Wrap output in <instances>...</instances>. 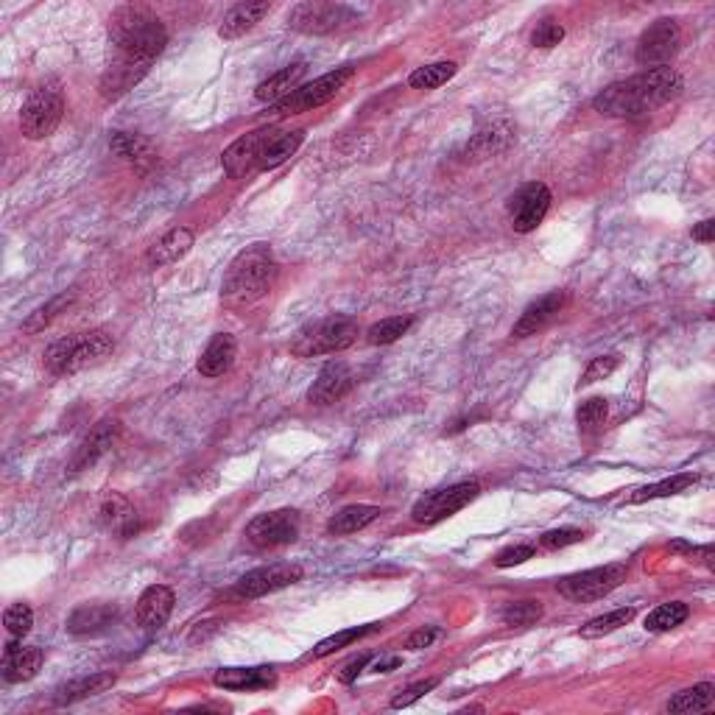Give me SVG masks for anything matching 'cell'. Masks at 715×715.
<instances>
[{
  "label": "cell",
  "mask_w": 715,
  "mask_h": 715,
  "mask_svg": "<svg viewBox=\"0 0 715 715\" xmlns=\"http://www.w3.org/2000/svg\"><path fill=\"white\" fill-rule=\"evenodd\" d=\"M682 76L674 68L662 65V68H648L637 76L615 81L607 90L593 98L595 112L609 115V118H640L651 109L662 107L668 101H674L682 93Z\"/></svg>",
  "instance_id": "cell-1"
},
{
  "label": "cell",
  "mask_w": 715,
  "mask_h": 715,
  "mask_svg": "<svg viewBox=\"0 0 715 715\" xmlns=\"http://www.w3.org/2000/svg\"><path fill=\"white\" fill-rule=\"evenodd\" d=\"M109 42H112V59H123L132 65L151 68V62L165 51L168 45V31L154 17L140 6H123L112 14L109 20Z\"/></svg>",
  "instance_id": "cell-2"
},
{
  "label": "cell",
  "mask_w": 715,
  "mask_h": 715,
  "mask_svg": "<svg viewBox=\"0 0 715 715\" xmlns=\"http://www.w3.org/2000/svg\"><path fill=\"white\" fill-rule=\"evenodd\" d=\"M277 274L280 266L269 243H252L230 263L221 283V297L230 305H252L274 288Z\"/></svg>",
  "instance_id": "cell-3"
},
{
  "label": "cell",
  "mask_w": 715,
  "mask_h": 715,
  "mask_svg": "<svg viewBox=\"0 0 715 715\" xmlns=\"http://www.w3.org/2000/svg\"><path fill=\"white\" fill-rule=\"evenodd\" d=\"M115 350V338L107 330H90L76 336L59 338L45 352V366L54 375H76L81 369L101 364Z\"/></svg>",
  "instance_id": "cell-4"
},
{
  "label": "cell",
  "mask_w": 715,
  "mask_h": 715,
  "mask_svg": "<svg viewBox=\"0 0 715 715\" xmlns=\"http://www.w3.org/2000/svg\"><path fill=\"white\" fill-rule=\"evenodd\" d=\"M358 338V322L352 316H327L319 322L308 324L305 330H299L291 352L299 358H313V355H330V352H344L355 344Z\"/></svg>",
  "instance_id": "cell-5"
},
{
  "label": "cell",
  "mask_w": 715,
  "mask_h": 715,
  "mask_svg": "<svg viewBox=\"0 0 715 715\" xmlns=\"http://www.w3.org/2000/svg\"><path fill=\"white\" fill-rule=\"evenodd\" d=\"M358 23V14L352 12L350 6L344 3H319V0H308V3H299L288 14V26L299 31V34H313V37H322V34H333L341 28Z\"/></svg>",
  "instance_id": "cell-6"
},
{
  "label": "cell",
  "mask_w": 715,
  "mask_h": 715,
  "mask_svg": "<svg viewBox=\"0 0 715 715\" xmlns=\"http://www.w3.org/2000/svg\"><path fill=\"white\" fill-rule=\"evenodd\" d=\"M478 492H481V486L475 484V481H461V484L436 489V492H428V495H422L414 503L411 517L419 526H436V523H442L447 517L461 512L464 506H470L478 498Z\"/></svg>",
  "instance_id": "cell-7"
},
{
  "label": "cell",
  "mask_w": 715,
  "mask_h": 715,
  "mask_svg": "<svg viewBox=\"0 0 715 715\" xmlns=\"http://www.w3.org/2000/svg\"><path fill=\"white\" fill-rule=\"evenodd\" d=\"M352 68H336L330 73H324L319 79L308 81L297 87L291 95H285L283 101L271 104V115H299V112H308V109H316L327 104L330 98H336V93L352 79Z\"/></svg>",
  "instance_id": "cell-8"
},
{
  "label": "cell",
  "mask_w": 715,
  "mask_h": 715,
  "mask_svg": "<svg viewBox=\"0 0 715 715\" xmlns=\"http://www.w3.org/2000/svg\"><path fill=\"white\" fill-rule=\"evenodd\" d=\"M65 112V98L56 87H37L23 104L20 112V132L28 140H42V137L54 135L56 126L62 121Z\"/></svg>",
  "instance_id": "cell-9"
},
{
  "label": "cell",
  "mask_w": 715,
  "mask_h": 715,
  "mask_svg": "<svg viewBox=\"0 0 715 715\" xmlns=\"http://www.w3.org/2000/svg\"><path fill=\"white\" fill-rule=\"evenodd\" d=\"M623 579H626V565H604L567 576L556 584V590L559 595H565L567 601L590 604V601H598L612 593L615 587H621Z\"/></svg>",
  "instance_id": "cell-10"
},
{
  "label": "cell",
  "mask_w": 715,
  "mask_h": 715,
  "mask_svg": "<svg viewBox=\"0 0 715 715\" xmlns=\"http://www.w3.org/2000/svg\"><path fill=\"white\" fill-rule=\"evenodd\" d=\"M682 45V28L674 17H660L640 34L635 59L648 68H662Z\"/></svg>",
  "instance_id": "cell-11"
},
{
  "label": "cell",
  "mask_w": 715,
  "mask_h": 715,
  "mask_svg": "<svg viewBox=\"0 0 715 715\" xmlns=\"http://www.w3.org/2000/svg\"><path fill=\"white\" fill-rule=\"evenodd\" d=\"M302 579V567L291 565V562H277V565H263L249 570L246 576L235 581L232 595L241 601H252V598H263V595L285 590L291 584H297Z\"/></svg>",
  "instance_id": "cell-12"
},
{
  "label": "cell",
  "mask_w": 715,
  "mask_h": 715,
  "mask_svg": "<svg viewBox=\"0 0 715 715\" xmlns=\"http://www.w3.org/2000/svg\"><path fill=\"white\" fill-rule=\"evenodd\" d=\"M299 537V514L294 509H277V512L257 514L246 526V540L260 551L291 545Z\"/></svg>",
  "instance_id": "cell-13"
},
{
  "label": "cell",
  "mask_w": 715,
  "mask_h": 715,
  "mask_svg": "<svg viewBox=\"0 0 715 715\" xmlns=\"http://www.w3.org/2000/svg\"><path fill=\"white\" fill-rule=\"evenodd\" d=\"M548 207H551V190L542 182H531L514 193L509 199V216H512L514 232L528 235L542 224V218L548 216Z\"/></svg>",
  "instance_id": "cell-14"
},
{
  "label": "cell",
  "mask_w": 715,
  "mask_h": 715,
  "mask_svg": "<svg viewBox=\"0 0 715 715\" xmlns=\"http://www.w3.org/2000/svg\"><path fill=\"white\" fill-rule=\"evenodd\" d=\"M274 132H277V129L263 126V129H255V132H249V135L238 137L230 149L221 154V165H224L227 176H230V179H241V176L257 171L260 157H263V149H266V143H269V137L274 135Z\"/></svg>",
  "instance_id": "cell-15"
},
{
  "label": "cell",
  "mask_w": 715,
  "mask_h": 715,
  "mask_svg": "<svg viewBox=\"0 0 715 715\" xmlns=\"http://www.w3.org/2000/svg\"><path fill=\"white\" fill-rule=\"evenodd\" d=\"M118 431H121L118 419H101L93 431L81 439V445L76 447V453H73V459L68 464V473H84L101 456H107L109 447L115 445V439H118Z\"/></svg>",
  "instance_id": "cell-16"
},
{
  "label": "cell",
  "mask_w": 715,
  "mask_h": 715,
  "mask_svg": "<svg viewBox=\"0 0 715 715\" xmlns=\"http://www.w3.org/2000/svg\"><path fill=\"white\" fill-rule=\"evenodd\" d=\"M352 386H355V372L350 366L344 361H330L327 366H322L319 378L313 380V386L308 389V403L333 405L344 394H350Z\"/></svg>",
  "instance_id": "cell-17"
},
{
  "label": "cell",
  "mask_w": 715,
  "mask_h": 715,
  "mask_svg": "<svg viewBox=\"0 0 715 715\" xmlns=\"http://www.w3.org/2000/svg\"><path fill=\"white\" fill-rule=\"evenodd\" d=\"M174 590L165 587V584H151L149 590H143V595L137 598V626H143L146 632H157L162 629L171 612H174Z\"/></svg>",
  "instance_id": "cell-18"
},
{
  "label": "cell",
  "mask_w": 715,
  "mask_h": 715,
  "mask_svg": "<svg viewBox=\"0 0 715 715\" xmlns=\"http://www.w3.org/2000/svg\"><path fill=\"white\" fill-rule=\"evenodd\" d=\"M565 299H567L565 291H551V294H545V297L534 299L526 311L520 313V319L514 322L512 336L514 338L537 336L540 330H545V327L559 316V311L565 308Z\"/></svg>",
  "instance_id": "cell-19"
},
{
  "label": "cell",
  "mask_w": 715,
  "mask_h": 715,
  "mask_svg": "<svg viewBox=\"0 0 715 715\" xmlns=\"http://www.w3.org/2000/svg\"><path fill=\"white\" fill-rule=\"evenodd\" d=\"M118 621L115 604H81L70 612L68 632L76 637H95L109 632Z\"/></svg>",
  "instance_id": "cell-20"
},
{
  "label": "cell",
  "mask_w": 715,
  "mask_h": 715,
  "mask_svg": "<svg viewBox=\"0 0 715 715\" xmlns=\"http://www.w3.org/2000/svg\"><path fill=\"white\" fill-rule=\"evenodd\" d=\"M42 665V651L34 646H17V643H9L6 651H3V662H0V671H3V679L9 685H17V682H28L34 679L37 671Z\"/></svg>",
  "instance_id": "cell-21"
},
{
  "label": "cell",
  "mask_w": 715,
  "mask_h": 715,
  "mask_svg": "<svg viewBox=\"0 0 715 715\" xmlns=\"http://www.w3.org/2000/svg\"><path fill=\"white\" fill-rule=\"evenodd\" d=\"M235 355H238V341L230 333H216L210 338V344L204 347V352L199 355V375L204 378H218L224 375L232 364H235Z\"/></svg>",
  "instance_id": "cell-22"
},
{
  "label": "cell",
  "mask_w": 715,
  "mask_h": 715,
  "mask_svg": "<svg viewBox=\"0 0 715 715\" xmlns=\"http://www.w3.org/2000/svg\"><path fill=\"white\" fill-rule=\"evenodd\" d=\"M269 12H271L269 0L238 3V6H232L230 12L224 14V20H221V26H218V37H221V40H238V37H243L246 31H252V28H255Z\"/></svg>",
  "instance_id": "cell-23"
},
{
  "label": "cell",
  "mask_w": 715,
  "mask_h": 715,
  "mask_svg": "<svg viewBox=\"0 0 715 715\" xmlns=\"http://www.w3.org/2000/svg\"><path fill=\"white\" fill-rule=\"evenodd\" d=\"M146 73H149V68H143V65H132V62H123V59H112L109 68L104 70V76H101L98 90H101V95H104L107 101H115V98H121V95H126L129 90H135Z\"/></svg>",
  "instance_id": "cell-24"
},
{
  "label": "cell",
  "mask_w": 715,
  "mask_h": 715,
  "mask_svg": "<svg viewBox=\"0 0 715 715\" xmlns=\"http://www.w3.org/2000/svg\"><path fill=\"white\" fill-rule=\"evenodd\" d=\"M218 688L224 690H266L277 685V674L274 668H221L213 676Z\"/></svg>",
  "instance_id": "cell-25"
},
{
  "label": "cell",
  "mask_w": 715,
  "mask_h": 715,
  "mask_svg": "<svg viewBox=\"0 0 715 715\" xmlns=\"http://www.w3.org/2000/svg\"><path fill=\"white\" fill-rule=\"evenodd\" d=\"M305 70H308V65L305 62H294V65H288V68L277 70L274 76H269L266 81H260L255 90V98L257 101H263V104H277V101H283L285 95H291L294 90H297V84L302 81V76H305Z\"/></svg>",
  "instance_id": "cell-26"
},
{
  "label": "cell",
  "mask_w": 715,
  "mask_h": 715,
  "mask_svg": "<svg viewBox=\"0 0 715 715\" xmlns=\"http://www.w3.org/2000/svg\"><path fill=\"white\" fill-rule=\"evenodd\" d=\"M193 246V232L188 227H176V230L165 232L160 241L154 243L146 255V263L151 269H160V266H168V263H176L179 257H185Z\"/></svg>",
  "instance_id": "cell-27"
},
{
  "label": "cell",
  "mask_w": 715,
  "mask_h": 715,
  "mask_svg": "<svg viewBox=\"0 0 715 715\" xmlns=\"http://www.w3.org/2000/svg\"><path fill=\"white\" fill-rule=\"evenodd\" d=\"M380 517L378 506H366V503H352L344 506L341 512H336L327 523V531L336 534V537H347V534H358L366 526H372Z\"/></svg>",
  "instance_id": "cell-28"
},
{
  "label": "cell",
  "mask_w": 715,
  "mask_h": 715,
  "mask_svg": "<svg viewBox=\"0 0 715 715\" xmlns=\"http://www.w3.org/2000/svg\"><path fill=\"white\" fill-rule=\"evenodd\" d=\"M302 140H305V132H302V129H294V132H274V135L269 137V143H266V149H263V157H260L257 171H274V168H280L283 162H288L297 154Z\"/></svg>",
  "instance_id": "cell-29"
},
{
  "label": "cell",
  "mask_w": 715,
  "mask_h": 715,
  "mask_svg": "<svg viewBox=\"0 0 715 715\" xmlns=\"http://www.w3.org/2000/svg\"><path fill=\"white\" fill-rule=\"evenodd\" d=\"M101 523L112 531V534H121V537H132V531H137V512L135 506L123 495H109L101 503Z\"/></svg>",
  "instance_id": "cell-30"
},
{
  "label": "cell",
  "mask_w": 715,
  "mask_h": 715,
  "mask_svg": "<svg viewBox=\"0 0 715 715\" xmlns=\"http://www.w3.org/2000/svg\"><path fill=\"white\" fill-rule=\"evenodd\" d=\"M112 685H115V674H109V671L81 676V679H73V682L56 690V704H73L81 702V699H90V696H98Z\"/></svg>",
  "instance_id": "cell-31"
},
{
  "label": "cell",
  "mask_w": 715,
  "mask_h": 715,
  "mask_svg": "<svg viewBox=\"0 0 715 715\" xmlns=\"http://www.w3.org/2000/svg\"><path fill=\"white\" fill-rule=\"evenodd\" d=\"M713 704H715V685L702 682V685H696V688H688L682 690V693H676L674 699L665 704V710H668V713H704V710H710Z\"/></svg>",
  "instance_id": "cell-32"
},
{
  "label": "cell",
  "mask_w": 715,
  "mask_h": 715,
  "mask_svg": "<svg viewBox=\"0 0 715 715\" xmlns=\"http://www.w3.org/2000/svg\"><path fill=\"white\" fill-rule=\"evenodd\" d=\"M696 481H699V475L696 473H679L674 475V478H665V481H660V484L640 486V489H635V492L626 498V503H646V500H654V498H671V495L685 492V489L696 484Z\"/></svg>",
  "instance_id": "cell-33"
},
{
  "label": "cell",
  "mask_w": 715,
  "mask_h": 715,
  "mask_svg": "<svg viewBox=\"0 0 715 715\" xmlns=\"http://www.w3.org/2000/svg\"><path fill=\"white\" fill-rule=\"evenodd\" d=\"M109 146H112V151H115L118 157L135 162L140 168H146V165L154 162V149H151V143L146 137L129 135V132H115L112 140H109Z\"/></svg>",
  "instance_id": "cell-34"
},
{
  "label": "cell",
  "mask_w": 715,
  "mask_h": 715,
  "mask_svg": "<svg viewBox=\"0 0 715 715\" xmlns=\"http://www.w3.org/2000/svg\"><path fill=\"white\" fill-rule=\"evenodd\" d=\"M690 607L682 604V601H668V604H660L657 609H651L646 618V632H671L676 626L688 621Z\"/></svg>",
  "instance_id": "cell-35"
},
{
  "label": "cell",
  "mask_w": 715,
  "mask_h": 715,
  "mask_svg": "<svg viewBox=\"0 0 715 715\" xmlns=\"http://www.w3.org/2000/svg\"><path fill=\"white\" fill-rule=\"evenodd\" d=\"M456 73H459L456 62H433V65H422V68L414 70L408 76V84L414 90H436V87H442V84L453 79Z\"/></svg>",
  "instance_id": "cell-36"
},
{
  "label": "cell",
  "mask_w": 715,
  "mask_h": 715,
  "mask_svg": "<svg viewBox=\"0 0 715 715\" xmlns=\"http://www.w3.org/2000/svg\"><path fill=\"white\" fill-rule=\"evenodd\" d=\"M635 618V607H623V609H612V612H607V615H598V618H593V621H587L584 626L579 629L581 637H604V635H612V632H618L621 626H626V623Z\"/></svg>",
  "instance_id": "cell-37"
},
{
  "label": "cell",
  "mask_w": 715,
  "mask_h": 715,
  "mask_svg": "<svg viewBox=\"0 0 715 715\" xmlns=\"http://www.w3.org/2000/svg\"><path fill=\"white\" fill-rule=\"evenodd\" d=\"M372 632H378V626H375V623H369V626H355V629H344V632H338V635L324 637L322 643H319V646L311 651V657H316V660L330 657V654H336V651H341L344 646H350V643H355V640L372 635Z\"/></svg>",
  "instance_id": "cell-38"
},
{
  "label": "cell",
  "mask_w": 715,
  "mask_h": 715,
  "mask_svg": "<svg viewBox=\"0 0 715 715\" xmlns=\"http://www.w3.org/2000/svg\"><path fill=\"white\" fill-rule=\"evenodd\" d=\"M411 324H414L411 316H392V319H383V322L372 324V327L366 330V341L375 344V347H380V344H394L397 338L408 333Z\"/></svg>",
  "instance_id": "cell-39"
},
{
  "label": "cell",
  "mask_w": 715,
  "mask_h": 715,
  "mask_svg": "<svg viewBox=\"0 0 715 715\" xmlns=\"http://www.w3.org/2000/svg\"><path fill=\"white\" fill-rule=\"evenodd\" d=\"M609 414V403L604 397H590V400H581L579 411H576V422H579L581 433H595L604 428Z\"/></svg>",
  "instance_id": "cell-40"
},
{
  "label": "cell",
  "mask_w": 715,
  "mask_h": 715,
  "mask_svg": "<svg viewBox=\"0 0 715 715\" xmlns=\"http://www.w3.org/2000/svg\"><path fill=\"white\" fill-rule=\"evenodd\" d=\"M542 618V604L540 601H514L509 607L500 612V621L512 629H526Z\"/></svg>",
  "instance_id": "cell-41"
},
{
  "label": "cell",
  "mask_w": 715,
  "mask_h": 715,
  "mask_svg": "<svg viewBox=\"0 0 715 715\" xmlns=\"http://www.w3.org/2000/svg\"><path fill=\"white\" fill-rule=\"evenodd\" d=\"M70 302H73V294H59V297H54L48 305H42V308H37V311L28 316V322L23 324V330L26 333H37V330H42V327H48V324L54 322V316L62 308H68Z\"/></svg>",
  "instance_id": "cell-42"
},
{
  "label": "cell",
  "mask_w": 715,
  "mask_h": 715,
  "mask_svg": "<svg viewBox=\"0 0 715 715\" xmlns=\"http://www.w3.org/2000/svg\"><path fill=\"white\" fill-rule=\"evenodd\" d=\"M3 626L12 637H26L34 626V612L28 604H12L3 612Z\"/></svg>",
  "instance_id": "cell-43"
},
{
  "label": "cell",
  "mask_w": 715,
  "mask_h": 715,
  "mask_svg": "<svg viewBox=\"0 0 715 715\" xmlns=\"http://www.w3.org/2000/svg\"><path fill=\"white\" fill-rule=\"evenodd\" d=\"M584 540V531L581 528H554V531H545L540 537V548L545 551H559L567 545H576Z\"/></svg>",
  "instance_id": "cell-44"
},
{
  "label": "cell",
  "mask_w": 715,
  "mask_h": 715,
  "mask_svg": "<svg viewBox=\"0 0 715 715\" xmlns=\"http://www.w3.org/2000/svg\"><path fill=\"white\" fill-rule=\"evenodd\" d=\"M615 369H618V358H615V355H598V358H593V361L587 364V369H584L581 386H590V383L609 378Z\"/></svg>",
  "instance_id": "cell-45"
},
{
  "label": "cell",
  "mask_w": 715,
  "mask_h": 715,
  "mask_svg": "<svg viewBox=\"0 0 715 715\" xmlns=\"http://www.w3.org/2000/svg\"><path fill=\"white\" fill-rule=\"evenodd\" d=\"M562 40H565V28L554 23V20H542L540 26L534 28V34H531V45L534 48H554Z\"/></svg>",
  "instance_id": "cell-46"
},
{
  "label": "cell",
  "mask_w": 715,
  "mask_h": 715,
  "mask_svg": "<svg viewBox=\"0 0 715 715\" xmlns=\"http://www.w3.org/2000/svg\"><path fill=\"white\" fill-rule=\"evenodd\" d=\"M537 554V545H509V548H503L498 556H495V565L498 567H514V565H523V562H528L531 556Z\"/></svg>",
  "instance_id": "cell-47"
},
{
  "label": "cell",
  "mask_w": 715,
  "mask_h": 715,
  "mask_svg": "<svg viewBox=\"0 0 715 715\" xmlns=\"http://www.w3.org/2000/svg\"><path fill=\"white\" fill-rule=\"evenodd\" d=\"M436 685H439V679H422V682H417V685L400 690V693H397V696L392 699V707L394 710H400V707H411V704L419 702L425 693H431Z\"/></svg>",
  "instance_id": "cell-48"
},
{
  "label": "cell",
  "mask_w": 715,
  "mask_h": 715,
  "mask_svg": "<svg viewBox=\"0 0 715 715\" xmlns=\"http://www.w3.org/2000/svg\"><path fill=\"white\" fill-rule=\"evenodd\" d=\"M671 551H676V554H685V556H699L704 565L713 567V559H715L713 545H690V542L676 540V542H671Z\"/></svg>",
  "instance_id": "cell-49"
},
{
  "label": "cell",
  "mask_w": 715,
  "mask_h": 715,
  "mask_svg": "<svg viewBox=\"0 0 715 715\" xmlns=\"http://www.w3.org/2000/svg\"><path fill=\"white\" fill-rule=\"evenodd\" d=\"M439 637V629L436 626H422V629H417V632H411L408 635V640H405V648H411V651H419V648H428Z\"/></svg>",
  "instance_id": "cell-50"
},
{
  "label": "cell",
  "mask_w": 715,
  "mask_h": 715,
  "mask_svg": "<svg viewBox=\"0 0 715 715\" xmlns=\"http://www.w3.org/2000/svg\"><path fill=\"white\" fill-rule=\"evenodd\" d=\"M369 660H372V657H369V654H364V657L352 660L350 665H344V671H341V682H344V685H350V682H355V676L364 671L366 665H369Z\"/></svg>",
  "instance_id": "cell-51"
},
{
  "label": "cell",
  "mask_w": 715,
  "mask_h": 715,
  "mask_svg": "<svg viewBox=\"0 0 715 715\" xmlns=\"http://www.w3.org/2000/svg\"><path fill=\"white\" fill-rule=\"evenodd\" d=\"M403 665V657H397V654H392V657H380L369 671H375V674H389V671H394V668H400Z\"/></svg>",
  "instance_id": "cell-52"
},
{
  "label": "cell",
  "mask_w": 715,
  "mask_h": 715,
  "mask_svg": "<svg viewBox=\"0 0 715 715\" xmlns=\"http://www.w3.org/2000/svg\"><path fill=\"white\" fill-rule=\"evenodd\" d=\"M693 238L702 243H710L715 238V221L713 218H707V221H702L696 230H693Z\"/></svg>",
  "instance_id": "cell-53"
}]
</instances>
